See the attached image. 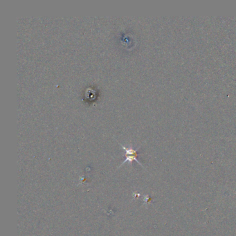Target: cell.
Wrapping results in <instances>:
<instances>
[{
	"instance_id": "1",
	"label": "cell",
	"mask_w": 236,
	"mask_h": 236,
	"mask_svg": "<svg viewBox=\"0 0 236 236\" xmlns=\"http://www.w3.org/2000/svg\"><path fill=\"white\" fill-rule=\"evenodd\" d=\"M119 143L121 147L123 148L124 150L125 151V160L123 162V164H121V165L125 164V163L127 161L129 163H132L133 161H136L138 164H139L141 166H143L141 163L140 162L138 159H137V157H138V150L140 147L135 150L132 147H125V146H124L123 145L121 144V143Z\"/></svg>"
}]
</instances>
